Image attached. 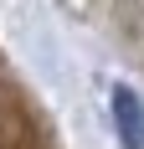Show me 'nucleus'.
Wrapping results in <instances>:
<instances>
[{
  "label": "nucleus",
  "instance_id": "nucleus-1",
  "mask_svg": "<svg viewBox=\"0 0 144 149\" xmlns=\"http://www.w3.org/2000/svg\"><path fill=\"white\" fill-rule=\"evenodd\" d=\"M113 129H118V139H124V149H144V108H139V98L124 93V88L113 93Z\"/></svg>",
  "mask_w": 144,
  "mask_h": 149
}]
</instances>
